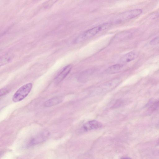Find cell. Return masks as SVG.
Listing matches in <instances>:
<instances>
[{
	"mask_svg": "<svg viewBox=\"0 0 159 159\" xmlns=\"http://www.w3.org/2000/svg\"><path fill=\"white\" fill-rule=\"evenodd\" d=\"M111 25L110 23H105L89 29L78 36L74 40V43H78L89 39L99 32L105 30Z\"/></svg>",
	"mask_w": 159,
	"mask_h": 159,
	"instance_id": "cell-1",
	"label": "cell"
},
{
	"mask_svg": "<svg viewBox=\"0 0 159 159\" xmlns=\"http://www.w3.org/2000/svg\"><path fill=\"white\" fill-rule=\"evenodd\" d=\"M32 87V84L29 83L22 86L15 93L12 97L14 102L20 101L26 97L30 93Z\"/></svg>",
	"mask_w": 159,
	"mask_h": 159,
	"instance_id": "cell-2",
	"label": "cell"
},
{
	"mask_svg": "<svg viewBox=\"0 0 159 159\" xmlns=\"http://www.w3.org/2000/svg\"><path fill=\"white\" fill-rule=\"evenodd\" d=\"M142 12L141 9H136L122 13L116 17L114 20L116 23L120 22L135 18Z\"/></svg>",
	"mask_w": 159,
	"mask_h": 159,
	"instance_id": "cell-3",
	"label": "cell"
},
{
	"mask_svg": "<svg viewBox=\"0 0 159 159\" xmlns=\"http://www.w3.org/2000/svg\"><path fill=\"white\" fill-rule=\"evenodd\" d=\"M49 135V133L47 131L40 133L30 140L26 147H30L44 142L48 138Z\"/></svg>",
	"mask_w": 159,
	"mask_h": 159,
	"instance_id": "cell-4",
	"label": "cell"
},
{
	"mask_svg": "<svg viewBox=\"0 0 159 159\" xmlns=\"http://www.w3.org/2000/svg\"><path fill=\"white\" fill-rule=\"evenodd\" d=\"M72 68V66L69 65L62 68L55 78V83L58 84L62 81L69 73Z\"/></svg>",
	"mask_w": 159,
	"mask_h": 159,
	"instance_id": "cell-5",
	"label": "cell"
},
{
	"mask_svg": "<svg viewBox=\"0 0 159 159\" xmlns=\"http://www.w3.org/2000/svg\"><path fill=\"white\" fill-rule=\"evenodd\" d=\"M119 80L118 79H114L110 81L99 87L97 91H98V93L108 91L116 86L119 83Z\"/></svg>",
	"mask_w": 159,
	"mask_h": 159,
	"instance_id": "cell-6",
	"label": "cell"
},
{
	"mask_svg": "<svg viewBox=\"0 0 159 159\" xmlns=\"http://www.w3.org/2000/svg\"><path fill=\"white\" fill-rule=\"evenodd\" d=\"M102 125V124L99 121L96 120H92L85 123L83 125V127L85 130L89 131L100 128Z\"/></svg>",
	"mask_w": 159,
	"mask_h": 159,
	"instance_id": "cell-7",
	"label": "cell"
},
{
	"mask_svg": "<svg viewBox=\"0 0 159 159\" xmlns=\"http://www.w3.org/2000/svg\"><path fill=\"white\" fill-rule=\"evenodd\" d=\"M138 54L135 51L129 52L123 56L120 60L121 63L129 62L134 60L138 56Z\"/></svg>",
	"mask_w": 159,
	"mask_h": 159,
	"instance_id": "cell-8",
	"label": "cell"
},
{
	"mask_svg": "<svg viewBox=\"0 0 159 159\" xmlns=\"http://www.w3.org/2000/svg\"><path fill=\"white\" fill-rule=\"evenodd\" d=\"M62 101V98L60 97H55L46 101L44 103V106L46 107H50L60 103Z\"/></svg>",
	"mask_w": 159,
	"mask_h": 159,
	"instance_id": "cell-9",
	"label": "cell"
},
{
	"mask_svg": "<svg viewBox=\"0 0 159 159\" xmlns=\"http://www.w3.org/2000/svg\"><path fill=\"white\" fill-rule=\"evenodd\" d=\"M124 66L123 64H115L109 67L106 70L107 73L110 74H115L119 72Z\"/></svg>",
	"mask_w": 159,
	"mask_h": 159,
	"instance_id": "cell-10",
	"label": "cell"
},
{
	"mask_svg": "<svg viewBox=\"0 0 159 159\" xmlns=\"http://www.w3.org/2000/svg\"><path fill=\"white\" fill-rule=\"evenodd\" d=\"M151 45H155L159 44V36L152 39L150 42Z\"/></svg>",
	"mask_w": 159,
	"mask_h": 159,
	"instance_id": "cell-11",
	"label": "cell"
},
{
	"mask_svg": "<svg viewBox=\"0 0 159 159\" xmlns=\"http://www.w3.org/2000/svg\"><path fill=\"white\" fill-rule=\"evenodd\" d=\"M159 107V100L154 102L150 107L151 111H153Z\"/></svg>",
	"mask_w": 159,
	"mask_h": 159,
	"instance_id": "cell-12",
	"label": "cell"
},
{
	"mask_svg": "<svg viewBox=\"0 0 159 159\" xmlns=\"http://www.w3.org/2000/svg\"><path fill=\"white\" fill-rule=\"evenodd\" d=\"M8 90L7 88H3L0 90V96H3L8 93Z\"/></svg>",
	"mask_w": 159,
	"mask_h": 159,
	"instance_id": "cell-13",
	"label": "cell"
},
{
	"mask_svg": "<svg viewBox=\"0 0 159 159\" xmlns=\"http://www.w3.org/2000/svg\"><path fill=\"white\" fill-rule=\"evenodd\" d=\"M120 159H132L128 157H123Z\"/></svg>",
	"mask_w": 159,
	"mask_h": 159,
	"instance_id": "cell-14",
	"label": "cell"
},
{
	"mask_svg": "<svg viewBox=\"0 0 159 159\" xmlns=\"http://www.w3.org/2000/svg\"></svg>",
	"mask_w": 159,
	"mask_h": 159,
	"instance_id": "cell-15",
	"label": "cell"
}]
</instances>
